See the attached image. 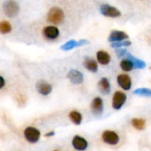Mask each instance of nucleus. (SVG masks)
<instances>
[{
	"instance_id": "1a4fd4ad",
	"label": "nucleus",
	"mask_w": 151,
	"mask_h": 151,
	"mask_svg": "<svg viewBox=\"0 0 151 151\" xmlns=\"http://www.w3.org/2000/svg\"><path fill=\"white\" fill-rule=\"evenodd\" d=\"M91 111L96 116H101L104 113V101L101 97H96L91 102Z\"/></svg>"
},
{
	"instance_id": "a211bd4d",
	"label": "nucleus",
	"mask_w": 151,
	"mask_h": 151,
	"mask_svg": "<svg viewBox=\"0 0 151 151\" xmlns=\"http://www.w3.org/2000/svg\"><path fill=\"white\" fill-rule=\"evenodd\" d=\"M126 57H127V58H129V59L133 61V63H134V69H144V68L146 67V62H145V61H143L142 60H140V59H138V58L133 56V55L130 54L129 53H127Z\"/></svg>"
},
{
	"instance_id": "bb28decb",
	"label": "nucleus",
	"mask_w": 151,
	"mask_h": 151,
	"mask_svg": "<svg viewBox=\"0 0 151 151\" xmlns=\"http://www.w3.org/2000/svg\"><path fill=\"white\" fill-rule=\"evenodd\" d=\"M54 135H55V133H54L53 131L49 132V133H45V134H44V136H45V137H50V136H54Z\"/></svg>"
},
{
	"instance_id": "aec40b11",
	"label": "nucleus",
	"mask_w": 151,
	"mask_h": 151,
	"mask_svg": "<svg viewBox=\"0 0 151 151\" xmlns=\"http://www.w3.org/2000/svg\"><path fill=\"white\" fill-rule=\"evenodd\" d=\"M120 68L122 69L123 71H126V72H129L131 70L134 69V65L133 63V61L127 58V59H123L120 62Z\"/></svg>"
},
{
	"instance_id": "412c9836",
	"label": "nucleus",
	"mask_w": 151,
	"mask_h": 151,
	"mask_svg": "<svg viewBox=\"0 0 151 151\" xmlns=\"http://www.w3.org/2000/svg\"><path fill=\"white\" fill-rule=\"evenodd\" d=\"M75 47H78V42L72 39V40H69L67 41L65 44H64L63 45H61V50L63 51H69V50H72Z\"/></svg>"
},
{
	"instance_id": "2eb2a0df",
	"label": "nucleus",
	"mask_w": 151,
	"mask_h": 151,
	"mask_svg": "<svg viewBox=\"0 0 151 151\" xmlns=\"http://www.w3.org/2000/svg\"><path fill=\"white\" fill-rule=\"evenodd\" d=\"M98 87H99L100 92L103 94H109L111 92V84H110L108 78H106V77H103L99 81Z\"/></svg>"
},
{
	"instance_id": "f3484780",
	"label": "nucleus",
	"mask_w": 151,
	"mask_h": 151,
	"mask_svg": "<svg viewBox=\"0 0 151 151\" xmlns=\"http://www.w3.org/2000/svg\"><path fill=\"white\" fill-rule=\"evenodd\" d=\"M84 67L88 70H89V71H91L93 73H96L97 71V69H98L97 62L94 59H91V58H88V57L86 58L85 61H84Z\"/></svg>"
},
{
	"instance_id": "f03ea898",
	"label": "nucleus",
	"mask_w": 151,
	"mask_h": 151,
	"mask_svg": "<svg viewBox=\"0 0 151 151\" xmlns=\"http://www.w3.org/2000/svg\"><path fill=\"white\" fill-rule=\"evenodd\" d=\"M101 139L105 144L110 145V146H116L120 142V137L118 134V133H116L115 131H112V130L104 131L102 133Z\"/></svg>"
},
{
	"instance_id": "39448f33",
	"label": "nucleus",
	"mask_w": 151,
	"mask_h": 151,
	"mask_svg": "<svg viewBox=\"0 0 151 151\" xmlns=\"http://www.w3.org/2000/svg\"><path fill=\"white\" fill-rule=\"evenodd\" d=\"M127 101V94L124 92L117 91L112 97V108L116 110H119Z\"/></svg>"
},
{
	"instance_id": "a878e982",
	"label": "nucleus",
	"mask_w": 151,
	"mask_h": 151,
	"mask_svg": "<svg viewBox=\"0 0 151 151\" xmlns=\"http://www.w3.org/2000/svg\"><path fill=\"white\" fill-rule=\"evenodd\" d=\"M88 44V41L85 40V39H81V40L78 41V46H81V45H84V44Z\"/></svg>"
},
{
	"instance_id": "7ed1b4c3",
	"label": "nucleus",
	"mask_w": 151,
	"mask_h": 151,
	"mask_svg": "<svg viewBox=\"0 0 151 151\" xmlns=\"http://www.w3.org/2000/svg\"><path fill=\"white\" fill-rule=\"evenodd\" d=\"M65 18L63 10L59 7H52L47 13V20L52 24H58L62 22Z\"/></svg>"
},
{
	"instance_id": "f8f14e48",
	"label": "nucleus",
	"mask_w": 151,
	"mask_h": 151,
	"mask_svg": "<svg viewBox=\"0 0 151 151\" xmlns=\"http://www.w3.org/2000/svg\"><path fill=\"white\" fill-rule=\"evenodd\" d=\"M36 90L40 94L43 96H47L52 92V86L50 84L45 81H39L36 84Z\"/></svg>"
},
{
	"instance_id": "f257e3e1",
	"label": "nucleus",
	"mask_w": 151,
	"mask_h": 151,
	"mask_svg": "<svg viewBox=\"0 0 151 151\" xmlns=\"http://www.w3.org/2000/svg\"><path fill=\"white\" fill-rule=\"evenodd\" d=\"M23 135H24L25 140L31 144L37 143L41 139L40 130L36 127H34V126L26 127L24 132H23Z\"/></svg>"
},
{
	"instance_id": "393cba45",
	"label": "nucleus",
	"mask_w": 151,
	"mask_h": 151,
	"mask_svg": "<svg viewBox=\"0 0 151 151\" xmlns=\"http://www.w3.org/2000/svg\"><path fill=\"white\" fill-rule=\"evenodd\" d=\"M127 53V51L126 49H122V48H118L116 51V54L118 55V57H124L126 56Z\"/></svg>"
},
{
	"instance_id": "cd10ccee",
	"label": "nucleus",
	"mask_w": 151,
	"mask_h": 151,
	"mask_svg": "<svg viewBox=\"0 0 151 151\" xmlns=\"http://www.w3.org/2000/svg\"><path fill=\"white\" fill-rule=\"evenodd\" d=\"M0 81H1V85H0V88L2 89L4 86V79L3 77H0Z\"/></svg>"
},
{
	"instance_id": "6ab92c4d",
	"label": "nucleus",
	"mask_w": 151,
	"mask_h": 151,
	"mask_svg": "<svg viewBox=\"0 0 151 151\" xmlns=\"http://www.w3.org/2000/svg\"><path fill=\"white\" fill-rule=\"evenodd\" d=\"M131 125H133L134 128H135L138 131H142L146 127V121L143 118H133L131 120Z\"/></svg>"
},
{
	"instance_id": "9b49d317",
	"label": "nucleus",
	"mask_w": 151,
	"mask_h": 151,
	"mask_svg": "<svg viewBox=\"0 0 151 151\" xmlns=\"http://www.w3.org/2000/svg\"><path fill=\"white\" fill-rule=\"evenodd\" d=\"M67 77L74 85H81L83 83V80H84L83 74L81 71L76 70V69H71L67 74Z\"/></svg>"
},
{
	"instance_id": "5701e85b",
	"label": "nucleus",
	"mask_w": 151,
	"mask_h": 151,
	"mask_svg": "<svg viewBox=\"0 0 151 151\" xmlns=\"http://www.w3.org/2000/svg\"><path fill=\"white\" fill-rule=\"evenodd\" d=\"M11 30H12V26L8 21H6V20L1 21V23H0V32L2 34H7V33L11 32Z\"/></svg>"
},
{
	"instance_id": "6e6552de",
	"label": "nucleus",
	"mask_w": 151,
	"mask_h": 151,
	"mask_svg": "<svg viewBox=\"0 0 151 151\" xmlns=\"http://www.w3.org/2000/svg\"><path fill=\"white\" fill-rule=\"evenodd\" d=\"M42 34L45 38L49 40H55L59 36V29L53 25L46 26L42 29Z\"/></svg>"
},
{
	"instance_id": "20e7f679",
	"label": "nucleus",
	"mask_w": 151,
	"mask_h": 151,
	"mask_svg": "<svg viewBox=\"0 0 151 151\" xmlns=\"http://www.w3.org/2000/svg\"><path fill=\"white\" fill-rule=\"evenodd\" d=\"M3 10L6 16L14 17L19 12V5L14 0H7L3 4Z\"/></svg>"
},
{
	"instance_id": "9d476101",
	"label": "nucleus",
	"mask_w": 151,
	"mask_h": 151,
	"mask_svg": "<svg viewBox=\"0 0 151 151\" xmlns=\"http://www.w3.org/2000/svg\"><path fill=\"white\" fill-rule=\"evenodd\" d=\"M118 85L125 91H129L132 88V79L127 74H120L117 77Z\"/></svg>"
},
{
	"instance_id": "4be33fe9",
	"label": "nucleus",
	"mask_w": 151,
	"mask_h": 151,
	"mask_svg": "<svg viewBox=\"0 0 151 151\" xmlns=\"http://www.w3.org/2000/svg\"><path fill=\"white\" fill-rule=\"evenodd\" d=\"M134 93L142 97H151V89L149 88H138L134 90Z\"/></svg>"
},
{
	"instance_id": "4468645a",
	"label": "nucleus",
	"mask_w": 151,
	"mask_h": 151,
	"mask_svg": "<svg viewBox=\"0 0 151 151\" xmlns=\"http://www.w3.org/2000/svg\"><path fill=\"white\" fill-rule=\"evenodd\" d=\"M96 60L102 65H108L111 62V55L105 51H98L96 53Z\"/></svg>"
},
{
	"instance_id": "423d86ee",
	"label": "nucleus",
	"mask_w": 151,
	"mask_h": 151,
	"mask_svg": "<svg viewBox=\"0 0 151 151\" xmlns=\"http://www.w3.org/2000/svg\"><path fill=\"white\" fill-rule=\"evenodd\" d=\"M100 12L104 16L110 18H118L121 16V12L118 8L106 4H102L100 6Z\"/></svg>"
},
{
	"instance_id": "c85d7f7f",
	"label": "nucleus",
	"mask_w": 151,
	"mask_h": 151,
	"mask_svg": "<svg viewBox=\"0 0 151 151\" xmlns=\"http://www.w3.org/2000/svg\"><path fill=\"white\" fill-rule=\"evenodd\" d=\"M54 151H58V150H54Z\"/></svg>"
},
{
	"instance_id": "0eeeda50",
	"label": "nucleus",
	"mask_w": 151,
	"mask_h": 151,
	"mask_svg": "<svg viewBox=\"0 0 151 151\" xmlns=\"http://www.w3.org/2000/svg\"><path fill=\"white\" fill-rule=\"evenodd\" d=\"M72 146L75 150L85 151L88 148V142L84 137L81 135H74L72 140Z\"/></svg>"
},
{
	"instance_id": "b1692460",
	"label": "nucleus",
	"mask_w": 151,
	"mask_h": 151,
	"mask_svg": "<svg viewBox=\"0 0 151 151\" xmlns=\"http://www.w3.org/2000/svg\"><path fill=\"white\" fill-rule=\"evenodd\" d=\"M131 42L130 41H127V40H124V41H119V42H113L111 46L113 47V48H121V47H126V46H130L131 45Z\"/></svg>"
},
{
	"instance_id": "dca6fc26",
	"label": "nucleus",
	"mask_w": 151,
	"mask_h": 151,
	"mask_svg": "<svg viewBox=\"0 0 151 151\" xmlns=\"http://www.w3.org/2000/svg\"><path fill=\"white\" fill-rule=\"evenodd\" d=\"M68 117H69L70 120L72 121V123L74 124L75 125H80L82 123V119H83L82 115H81V112H79V111H77V110H73V111H71V112L69 113Z\"/></svg>"
},
{
	"instance_id": "ddd939ff",
	"label": "nucleus",
	"mask_w": 151,
	"mask_h": 151,
	"mask_svg": "<svg viewBox=\"0 0 151 151\" xmlns=\"http://www.w3.org/2000/svg\"><path fill=\"white\" fill-rule=\"evenodd\" d=\"M128 38V35L124 32V31H119V30H113L109 36V42L113 43V42H119V41H124Z\"/></svg>"
}]
</instances>
